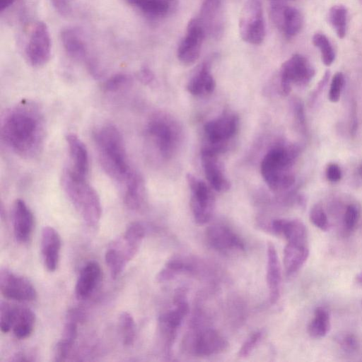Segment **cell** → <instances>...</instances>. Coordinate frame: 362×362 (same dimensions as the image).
I'll use <instances>...</instances> for the list:
<instances>
[{"instance_id":"816d5d0a","label":"cell","mask_w":362,"mask_h":362,"mask_svg":"<svg viewBox=\"0 0 362 362\" xmlns=\"http://www.w3.org/2000/svg\"><path fill=\"white\" fill-rule=\"evenodd\" d=\"M15 0H0V11L2 12L9 8Z\"/></svg>"},{"instance_id":"83f0119b","label":"cell","mask_w":362,"mask_h":362,"mask_svg":"<svg viewBox=\"0 0 362 362\" xmlns=\"http://www.w3.org/2000/svg\"><path fill=\"white\" fill-rule=\"evenodd\" d=\"M309 256L308 242H287L284 249V266L287 276L296 273Z\"/></svg>"},{"instance_id":"681fc988","label":"cell","mask_w":362,"mask_h":362,"mask_svg":"<svg viewBox=\"0 0 362 362\" xmlns=\"http://www.w3.org/2000/svg\"><path fill=\"white\" fill-rule=\"evenodd\" d=\"M350 124H349V133L352 137H354L356 134L358 122L357 117V105L356 103L353 100L351 105L350 110Z\"/></svg>"},{"instance_id":"484cf974","label":"cell","mask_w":362,"mask_h":362,"mask_svg":"<svg viewBox=\"0 0 362 362\" xmlns=\"http://www.w3.org/2000/svg\"><path fill=\"white\" fill-rule=\"evenodd\" d=\"M124 184V204L131 210H140L146 201V187L143 177L139 173L133 170Z\"/></svg>"},{"instance_id":"3957f363","label":"cell","mask_w":362,"mask_h":362,"mask_svg":"<svg viewBox=\"0 0 362 362\" xmlns=\"http://www.w3.org/2000/svg\"><path fill=\"white\" fill-rule=\"evenodd\" d=\"M300 152L295 144L276 146L264 156L261 173L269 188L276 192L286 191L295 183L291 169Z\"/></svg>"},{"instance_id":"7bdbcfd3","label":"cell","mask_w":362,"mask_h":362,"mask_svg":"<svg viewBox=\"0 0 362 362\" xmlns=\"http://www.w3.org/2000/svg\"><path fill=\"white\" fill-rule=\"evenodd\" d=\"M263 332L257 330L251 333L242 344L238 350V356L240 358L247 357L262 340Z\"/></svg>"},{"instance_id":"9f6ffc18","label":"cell","mask_w":362,"mask_h":362,"mask_svg":"<svg viewBox=\"0 0 362 362\" xmlns=\"http://www.w3.org/2000/svg\"><path fill=\"white\" fill-rule=\"evenodd\" d=\"M358 174L362 178V162L361 163L359 168H358Z\"/></svg>"},{"instance_id":"cb8c5ba5","label":"cell","mask_w":362,"mask_h":362,"mask_svg":"<svg viewBox=\"0 0 362 362\" xmlns=\"http://www.w3.org/2000/svg\"><path fill=\"white\" fill-rule=\"evenodd\" d=\"M281 281V273L278 253L274 245L269 243L267 247L266 282L271 304H275L279 298Z\"/></svg>"},{"instance_id":"52a82bcc","label":"cell","mask_w":362,"mask_h":362,"mask_svg":"<svg viewBox=\"0 0 362 362\" xmlns=\"http://www.w3.org/2000/svg\"><path fill=\"white\" fill-rule=\"evenodd\" d=\"M189 312L186 292L179 289L175 294L173 308L162 313L158 317V329L163 339L166 356L171 354L172 347L185 317Z\"/></svg>"},{"instance_id":"f6af8a7d","label":"cell","mask_w":362,"mask_h":362,"mask_svg":"<svg viewBox=\"0 0 362 362\" xmlns=\"http://www.w3.org/2000/svg\"><path fill=\"white\" fill-rule=\"evenodd\" d=\"M344 84V77L343 74L337 72L332 77L329 90V100L332 103L339 101Z\"/></svg>"},{"instance_id":"4316f807","label":"cell","mask_w":362,"mask_h":362,"mask_svg":"<svg viewBox=\"0 0 362 362\" xmlns=\"http://www.w3.org/2000/svg\"><path fill=\"white\" fill-rule=\"evenodd\" d=\"M223 0H204L199 19L206 34L218 35L223 29Z\"/></svg>"},{"instance_id":"ffe728a7","label":"cell","mask_w":362,"mask_h":362,"mask_svg":"<svg viewBox=\"0 0 362 362\" xmlns=\"http://www.w3.org/2000/svg\"><path fill=\"white\" fill-rule=\"evenodd\" d=\"M83 315L79 310L73 309L68 312L67 321L62 337L54 349V361H64L69 356L78 335V323Z\"/></svg>"},{"instance_id":"f5cc1de1","label":"cell","mask_w":362,"mask_h":362,"mask_svg":"<svg viewBox=\"0 0 362 362\" xmlns=\"http://www.w3.org/2000/svg\"><path fill=\"white\" fill-rule=\"evenodd\" d=\"M13 361H30L29 358H27V356L22 353H18L14 356L13 358L11 359Z\"/></svg>"},{"instance_id":"30bf717a","label":"cell","mask_w":362,"mask_h":362,"mask_svg":"<svg viewBox=\"0 0 362 362\" xmlns=\"http://www.w3.org/2000/svg\"><path fill=\"white\" fill-rule=\"evenodd\" d=\"M315 69L303 55L295 54L285 61L280 71V93L286 96L293 84L298 86L308 85L315 76Z\"/></svg>"},{"instance_id":"b9f144b4","label":"cell","mask_w":362,"mask_h":362,"mask_svg":"<svg viewBox=\"0 0 362 362\" xmlns=\"http://www.w3.org/2000/svg\"><path fill=\"white\" fill-rule=\"evenodd\" d=\"M16 306L6 302H1L0 327L3 333L8 332L12 328Z\"/></svg>"},{"instance_id":"ab89813d","label":"cell","mask_w":362,"mask_h":362,"mask_svg":"<svg viewBox=\"0 0 362 362\" xmlns=\"http://www.w3.org/2000/svg\"><path fill=\"white\" fill-rule=\"evenodd\" d=\"M130 76L126 74H117L110 77L103 84V89L107 92H117L128 87L131 83Z\"/></svg>"},{"instance_id":"2e32d148","label":"cell","mask_w":362,"mask_h":362,"mask_svg":"<svg viewBox=\"0 0 362 362\" xmlns=\"http://www.w3.org/2000/svg\"><path fill=\"white\" fill-rule=\"evenodd\" d=\"M208 245L218 252L227 254L245 249L242 238L230 227L216 223L209 226L205 233Z\"/></svg>"},{"instance_id":"f35d334b","label":"cell","mask_w":362,"mask_h":362,"mask_svg":"<svg viewBox=\"0 0 362 362\" xmlns=\"http://www.w3.org/2000/svg\"><path fill=\"white\" fill-rule=\"evenodd\" d=\"M360 211L354 204H349L345 209L342 218V226L344 233L352 232L358 221Z\"/></svg>"},{"instance_id":"d4e9b609","label":"cell","mask_w":362,"mask_h":362,"mask_svg":"<svg viewBox=\"0 0 362 362\" xmlns=\"http://www.w3.org/2000/svg\"><path fill=\"white\" fill-rule=\"evenodd\" d=\"M102 279V269L96 262H88L80 271L75 286L76 297L78 300L89 298Z\"/></svg>"},{"instance_id":"1f68e13d","label":"cell","mask_w":362,"mask_h":362,"mask_svg":"<svg viewBox=\"0 0 362 362\" xmlns=\"http://www.w3.org/2000/svg\"><path fill=\"white\" fill-rule=\"evenodd\" d=\"M35 313L30 308L16 306L12 323V331L14 336L19 339L29 337L35 328Z\"/></svg>"},{"instance_id":"e0dca14e","label":"cell","mask_w":362,"mask_h":362,"mask_svg":"<svg viewBox=\"0 0 362 362\" xmlns=\"http://www.w3.org/2000/svg\"><path fill=\"white\" fill-rule=\"evenodd\" d=\"M271 18L288 39L296 36L302 29L303 18L299 10L283 3H272Z\"/></svg>"},{"instance_id":"ba28073f","label":"cell","mask_w":362,"mask_h":362,"mask_svg":"<svg viewBox=\"0 0 362 362\" xmlns=\"http://www.w3.org/2000/svg\"><path fill=\"white\" fill-rule=\"evenodd\" d=\"M239 33L243 41L258 45L266 35V25L262 3L259 0H247L240 16Z\"/></svg>"},{"instance_id":"c3c4849f","label":"cell","mask_w":362,"mask_h":362,"mask_svg":"<svg viewBox=\"0 0 362 362\" xmlns=\"http://www.w3.org/2000/svg\"><path fill=\"white\" fill-rule=\"evenodd\" d=\"M330 76L329 71H326L321 80L317 83L316 88L310 94L309 101L310 104H313L317 98L320 95L321 92L324 89L325 86L327 83Z\"/></svg>"},{"instance_id":"f546056e","label":"cell","mask_w":362,"mask_h":362,"mask_svg":"<svg viewBox=\"0 0 362 362\" xmlns=\"http://www.w3.org/2000/svg\"><path fill=\"white\" fill-rule=\"evenodd\" d=\"M63 48L74 59H83L87 55V45L82 33L76 28L68 27L60 33Z\"/></svg>"},{"instance_id":"836d02e7","label":"cell","mask_w":362,"mask_h":362,"mask_svg":"<svg viewBox=\"0 0 362 362\" xmlns=\"http://www.w3.org/2000/svg\"><path fill=\"white\" fill-rule=\"evenodd\" d=\"M348 11L343 5H334L329 11L328 18L329 23L334 30L336 35L343 39L347 30Z\"/></svg>"},{"instance_id":"7a4b0ae2","label":"cell","mask_w":362,"mask_h":362,"mask_svg":"<svg viewBox=\"0 0 362 362\" xmlns=\"http://www.w3.org/2000/svg\"><path fill=\"white\" fill-rule=\"evenodd\" d=\"M94 140L103 169L111 178L124 183L133 170L119 130L113 124L103 125L95 133Z\"/></svg>"},{"instance_id":"603a6c76","label":"cell","mask_w":362,"mask_h":362,"mask_svg":"<svg viewBox=\"0 0 362 362\" xmlns=\"http://www.w3.org/2000/svg\"><path fill=\"white\" fill-rule=\"evenodd\" d=\"M61 246L58 232L52 227H44L41 235V252L45 267L49 272H54L58 267Z\"/></svg>"},{"instance_id":"f907efd6","label":"cell","mask_w":362,"mask_h":362,"mask_svg":"<svg viewBox=\"0 0 362 362\" xmlns=\"http://www.w3.org/2000/svg\"><path fill=\"white\" fill-rule=\"evenodd\" d=\"M139 80L145 84H148L153 80V74L148 67H143L139 72Z\"/></svg>"},{"instance_id":"4fadbf2b","label":"cell","mask_w":362,"mask_h":362,"mask_svg":"<svg viewBox=\"0 0 362 362\" xmlns=\"http://www.w3.org/2000/svg\"><path fill=\"white\" fill-rule=\"evenodd\" d=\"M52 52V39L49 28L43 21H37L30 32L25 47L28 62L33 66H44L49 60Z\"/></svg>"},{"instance_id":"bcb514c9","label":"cell","mask_w":362,"mask_h":362,"mask_svg":"<svg viewBox=\"0 0 362 362\" xmlns=\"http://www.w3.org/2000/svg\"><path fill=\"white\" fill-rule=\"evenodd\" d=\"M55 11L62 16H68L72 12L74 0H49Z\"/></svg>"},{"instance_id":"7dc6e473","label":"cell","mask_w":362,"mask_h":362,"mask_svg":"<svg viewBox=\"0 0 362 362\" xmlns=\"http://www.w3.org/2000/svg\"><path fill=\"white\" fill-rule=\"evenodd\" d=\"M341 170L340 167L334 163H330L326 168V177L332 182H337L341 179Z\"/></svg>"},{"instance_id":"db71d44e","label":"cell","mask_w":362,"mask_h":362,"mask_svg":"<svg viewBox=\"0 0 362 362\" xmlns=\"http://www.w3.org/2000/svg\"><path fill=\"white\" fill-rule=\"evenodd\" d=\"M356 279L357 283L362 286V270L357 274Z\"/></svg>"},{"instance_id":"44dd1931","label":"cell","mask_w":362,"mask_h":362,"mask_svg":"<svg viewBox=\"0 0 362 362\" xmlns=\"http://www.w3.org/2000/svg\"><path fill=\"white\" fill-rule=\"evenodd\" d=\"M13 233L16 240L25 243L30 239L34 228L33 214L21 199L15 201L12 210Z\"/></svg>"},{"instance_id":"9a60e30c","label":"cell","mask_w":362,"mask_h":362,"mask_svg":"<svg viewBox=\"0 0 362 362\" xmlns=\"http://www.w3.org/2000/svg\"><path fill=\"white\" fill-rule=\"evenodd\" d=\"M0 291L5 298L19 302L33 301L37 298V291L28 279L7 269L0 271Z\"/></svg>"},{"instance_id":"f1b7e54d","label":"cell","mask_w":362,"mask_h":362,"mask_svg":"<svg viewBox=\"0 0 362 362\" xmlns=\"http://www.w3.org/2000/svg\"><path fill=\"white\" fill-rule=\"evenodd\" d=\"M198 264L189 258L177 256L168 259L156 276L158 282L169 281L183 274H195L199 271Z\"/></svg>"},{"instance_id":"60d3db41","label":"cell","mask_w":362,"mask_h":362,"mask_svg":"<svg viewBox=\"0 0 362 362\" xmlns=\"http://www.w3.org/2000/svg\"><path fill=\"white\" fill-rule=\"evenodd\" d=\"M310 220L312 223L322 231L329 229V223L328 218L323 207L319 204H315L310 211Z\"/></svg>"},{"instance_id":"d6986e66","label":"cell","mask_w":362,"mask_h":362,"mask_svg":"<svg viewBox=\"0 0 362 362\" xmlns=\"http://www.w3.org/2000/svg\"><path fill=\"white\" fill-rule=\"evenodd\" d=\"M262 230L284 238L287 242H308L304 223L298 219L275 218L261 223Z\"/></svg>"},{"instance_id":"74e56055","label":"cell","mask_w":362,"mask_h":362,"mask_svg":"<svg viewBox=\"0 0 362 362\" xmlns=\"http://www.w3.org/2000/svg\"><path fill=\"white\" fill-rule=\"evenodd\" d=\"M335 340L340 349L346 354H352L360 349L359 339L352 333H341L337 336Z\"/></svg>"},{"instance_id":"e575fe53","label":"cell","mask_w":362,"mask_h":362,"mask_svg":"<svg viewBox=\"0 0 362 362\" xmlns=\"http://www.w3.org/2000/svg\"><path fill=\"white\" fill-rule=\"evenodd\" d=\"M129 2L150 16H160L167 13L170 5L167 0H128Z\"/></svg>"},{"instance_id":"8fae6325","label":"cell","mask_w":362,"mask_h":362,"mask_svg":"<svg viewBox=\"0 0 362 362\" xmlns=\"http://www.w3.org/2000/svg\"><path fill=\"white\" fill-rule=\"evenodd\" d=\"M185 347L190 354L200 357L211 356L226 351L227 339L213 328L197 329L185 340Z\"/></svg>"},{"instance_id":"8992f818","label":"cell","mask_w":362,"mask_h":362,"mask_svg":"<svg viewBox=\"0 0 362 362\" xmlns=\"http://www.w3.org/2000/svg\"><path fill=\"white\" fill-rule=\"evenodd\" d=\"M146 134L160 156L169 159L175 153L180 141V129L176 121L165 114L151 117Z\"/></svg>"},{"instance_id":"7402d4cb","label":"cell","mask_w":362,"mask_h":362,"mask_svg":"<svg viewBox=\"0 0 362 362\" xmlns=\"http://www.w3.org/2000/svg\"><path fill=\"white\" fill-rule=\"evenodd\" d=\"M70 164L67 169L76 176L87 178L89 172V158L84 143L76 135L70 134L66 137Z\"/></svg>"},{"instance_id":"5bb4252c","label":"cell","mask_w":362,"mask_h":362,"mask_svg":"<svg viewBox=\"0 0 362 362\" xmlns=\"http://www.w3.org/2000/svg\"><path fill=\"white\" fill-rule=\"evenodd\" d=\"M205 36L204 28L199 18L191 19L177 50V59L182 64L191 65L199 59Z\"/></svg>"},{"instance_id":"4dcf8cb0","label":"cell","mask_w":362,"mask_h":362,"mask_svg":"<svg viewBox=\"0 0 362 362\" xmlns=\"http://www.w3.org/2000/svg\"><path fill=\"white\" fill-rule=\"evenodd\" d=\"M215 88L216 81L211 74L209 62H204L200 66L187 85L188 92L196 96L211 94Z\"/></svg>"},{"instance_id":"7c38bea8","label":"cell","mask_w":362,"mask_h":362,"mask_svg":"<svg viewBox=\"0 0 362 362\" xmlns=\"http://www.w3.org/2000/svg\"><path fill=\"white\" fill-rule=\"evenodd\" d=\"M239 126L238 115L223 112L219 117L207 122L204 126L205 137L209 146L219 153L223 152L229 140L234 137Z\"/></svg>"},{"instance_id":"d6a6232c","label":"cell","mask_w":362,"mask_h":362,"mask_svg":"<svg viewBox=\"0 0 362 362\" xmlns=\"http://www.w3.org/2000/svg\"><path fill=\"white\" fill-rule=\"evenodd\" d=\"M330 329V316L328 310L322 306L317 307L308 326L309 335L315 339L324 337Z\"/></svg>"},{"instance_id":"8d00e7d4","label":"cell","mask_w":362,"mask_h":362,"mask_svg":"<svg viewBox=\"0 0 362 362\" xmlns=\"http://www.w3.org/2000/svg\"><path fill=\"white\" fill-rule=\"evenodd\" d=\"M312 41L320 50L322 63L327 66H330L335 59V52L329 40L325 34L316 33Z\"/></svg>"},{"instance_id":"ee69618b","label":"cell","mask_w":362,"mask_h":362,"mask_svg":"<svg viewBox=\"0 0 362 362\" xmlns=\"http://www.w3.org/2000/svg\"><path fill=\"white\" fill-rule=\"evenodd\" d=\"M293 111L296 127L300 133L305 134L307 130L305 115L303 103L300 100H293Z\"/></svg>"},{"instance_id":"9c48e42d","label":"cell","mask_w":362,"mask_h":362,"mask_svg":"<svg viewBox=\"0 0 362 362\" xmlns=\"http://www.w3.org/2000/svg\"><path fill=\"white\" fill-rule=\"evenodd\" d=\"M186 179L191 193L190 208L193 218L197 223L205 224L211 220L215 209L216 197L212 187L189 173Z\"/></svg>"},{"instance_id":"11a10c76","label":"cell","mask_w":362,"mask_h":362,"mask_svg":"<svg viewBox=\"0 0 362 362\" xmlns=\"http://www.w3.org/2000/svg\"><path fill=\"white\" fill-rule=\"evenodd\" d=\"M293 0H271L272 3H283L285 4L286 1Z\"/></svg>"},{"instance_id":"5b68a950","label":"cell","mask_w":362,"mask_h":362,"mask_svg":"<svg viewBox=\"0 0 362 362\" xmlns=\"http://www.w3.org/2000/svg\"><path fill=\"white\" fill-rule=\"evenodd\" d=\"M144 226L139 222H132L119 238L113 241L105 254V259L110 275L117 279L127 264L137 254L145 237Z\"/></svg>"},{"instance_id":"d590c367","label":"cell","mask_w":362,"mask_h":362,"mask_svg":"<svg viewBox=\"0 0 362 362\" xmlns=\"http://www.w3.org/2000/svg\"><path fill=\"white\" fill-rule=\"evenodd\" d=\"M119 327L123 345L125 346H132L135 340L136 325L129 313L122 312L119 315Z\"/></svg>"},{"instance_id":"277c9868","label":"cell","mask_w":362,"mask_h":362,"mask_svg":"<svg viewBox=\"0 0 362 362\" xmlns=\"http://www.w3.org/2000/svg\"><path fill=\"white\" fill-rule=\"evenodd\" d=\"M62 186L83 221L90 227H96L101 218V202L87 178L76 176L66 168L62 175Z\"/></svg>"},{"instance_id":"6da1fadb","label":"cell","mask_w":362,"mask_h":362,"mask_svg":"<svg viewBox=\"0 0 362 362\" xmlns=\"http://www.w3.org/2000/svg\"><path fill=\"white\" fill-rule=\"evenodd\" d=\"M1 135L17 155L25 158L37 156L45 138V121L38 105L24 100L12 107L3 118Z\"/></svg>"},{"instance_id":"ac0fdd59","label":"cell","mask_w":362,"mask_h":362,"mask_svg":"<svg viewBox=\"0 0 362 362\" xmlns=\"http://www.w3.org/2000/svg\"><path fill=\"white\" fill-rule=\"evenodd\" d=\"M219 154L216 150L204 146L201 151L202 164L209 185L216 192H225L230 189V183L223 172Z\"/></svg>"}]
</instances>
